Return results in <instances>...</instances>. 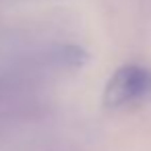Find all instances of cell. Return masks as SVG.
<instances>
[{
    "label": "cell",
    "mask_w": 151,
    "mask_h": 151,
    "mask_svg": "<svg viewBox=\"0 0 151 151\" xmlns=\"http://www.w3.org/2000/svg\"><path fill=\"white\" fill-rule=\"evenodd\" d=\"M151 97V68L143 64H124L108 79L101 104L106 110H126Z\"/></svg>",
    "instance_id": "1"
}]
</instances>
